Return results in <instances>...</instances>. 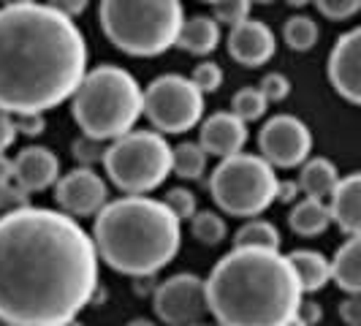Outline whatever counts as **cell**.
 <instances>
[{
	"label": "cell",
	"instance_id": "obj_1",
	"mask_svg": "<svg viewBox=\"0 0 361 326\" xmlns=\"http://www.w3.org/2000/svg\"><path fill=\"white\" fill-rule=\"evenodd\" d=\"M101 258L90 231L52 207L0 215V318L14 326H57L98 299Z\"/></svg>",
	"mask_w": 361,
	"mask_h": 326
},
{
	"label": "cell",
	"instance_id": "obj_2",
	"mask_svg": "<svg viewBox=\"0 0 361 326\" xmlns=\"http://www.w3.org/2000/svg\"><path fill=\"white\" fill-rule=\"evenodd\" d=\"M87 38L47 3L0 6V109L47 114L71 101L87 73Z\"/></svg>",
	"mask_w": 361,
	"mask_h": 326
},
{
	"label": "cell",
	"instance_id": "obj_3",
	"mask_svg": "<svg viewBox=\"0 0 361 326\" xmlns=\"http://www.w3.org/2000/svg\"><path fill=\"white\" fill-rule=\"evenodd\" d=\"M204 286L217 326H286L305 299L288 255L267 248H234L204 277Z\"/></svg>",
	"mask_w": 361,
	"mask_h": 326
},
{
	"label": "cell",
	"instance_id": "obj_4",
	"mask_svg": "<svg viewBox=\"0 0 361 326\" xmlns=\"http://www.w3.org/2000/svg\"><path fill=\"white\" fill-rule=\"evenodd\" d=\"M92 220V245L109 270L128 277H155L182 248V223L152 196L109 199Z\"/></svg>",
	"mask_w": 361,
	"mask_h": 326
},
{
	"label": "cell",
	"instance_id": "obj_5",
	"mask_svg": "<svg viewBox=\"0 0 361 326\" xmlns=\"http://www.w3.org/2000/svg\"><path fill=\"white\" fill-rule=\"evenodd\" d=\"M142 92L139 79L123 66L106 63L87 68L68 101L73 123L85 136L111 142L142 120Z\"/></svg>",
	"mask_w": 361,
	"mask_h": 326
},
{
	"label": "cell",
	"instance_id": "obj_6",
	"mask_svg": "<svg viewBox=\"0 0 361 326\" xmlns=\"http://www.w3.org/2000/svg\"><path fill=\"white\" fill-rule=\"evenodd\" d=\"M182 0H101L98 25L114 49L130 57H161L180 36Z\"/></svg>",
	"mask_w": 361,
	"mask_h": 326
},
{
	"label": "cell",
	"instance_id": "obj_7",
	"mask_svg": "<svg viewBox=\"0 0 361 326\" xmlns=\"http://www.w3.org/2000/svg\"><path fill=\"white\" fill-rule=\"evenodd\" d=\"M101 163L126 196H149L171 177V145L158 131L133 128L109 142Z\"/></svg>",
	"mask_w": 361,
	"mask_h": 326
},
{
	"label": "cell",
	"instance_id": "obj_8",
	"mask_svg": "<svg viewBox=\"0 0 361 326\" xmlns=\"http://www.w3.org/2000/svg\"><path fill=\"white\" fill-rule=\"evenodd\" d=\"M209 196L220 212L231 217H258L277 201V169L255 152L220 158L209 174Z\"/></svg>",
	"mask_w": 361,
	"mask_h": 326
},
{
	"label": "cell",
	"instance_id": "obj_9",
	"mask_svg": "<svg viewBox=\"0 0 361 326\" xmlns=\"http://www.w3.org/2000/svg\"><path fill=\"white\" fill-rule=\"evenodd\" d=\"M142 114L163 136L188 133L204 120V95L182 73H161L142 92Z\"/></svg>",
	"mask_w": 361,
	"mask_h": 326
},
{
	"label": "cell",
	"instance_id": "obj_10",
	"mask_svg": "<svg viewBox=\"0 0 361 326\" xmlns=\"http://www.w3.org/2000/svg\"><path fill=\"white\" fill-rule=\"evenodd\" d=\"M152 310L166 326H199L209 315L207 286L196 272H177L152 291Z\"/></svg>",
	"mask_w": 361,
	"mask_h": 326
},
{
	"label": "cell",
	"instance_id": "obj_11",
	"mask_svg": "<svg viewBox=\"0 0 361 326\" xmlns=\"http://www.w3.org/2000/svg\"><path fill=\"white\" fill-rule=\"evenodd\" d=\"M258 155L274 169H296L312 152V133L296 114H274L258 131Z\"/></svg>",
	"mask_w": 361,
	"mask_h": 326
},
{
	"label": "cell",
	"instance_id": "obj_12",
	"mask_svg": "<svg viewBox=\"0 0 361 326\" xmlns=\"http://www.w3.org/2000/svg\"><path fill=\"white\" fill-rule=\"evenodd\" d=\"M54 201L73 220L92 217L109 201V182L90 166H76L54 182Z\"/></svg>",
	"mask_w": 361,
	"mask_h": 326
},
{
	"label": "cell",
	"instance_id": "obj_13",
	"mask_svg": "<svg viewBox=\"0 0 361 326\" xmlns=\"http://www.w3.org/2000/svg\"><path fill=\"white\" fill-rule=\"evenodd\" d=\"M329 85L350 107L361 104V28H350L334 41L326 60Z\"/></svg>",
	"mask_w": 361,
	"mask_h": 326
},
{
	"label": "cell",
	"instance_id": "obj_14",
	"mask_svg": "<svg viewBox=\"0 0 361 326\" xmlns=\"http://www.w3.org/2000/svg\"><path fill=\"white\" fill-rule=\"evenodd\" d=\"M226 47L231 60L245 68H261L277 54V36L267 22L261 19H245L234 28H228Z\"/></svg>",
	"mask_w": 361,
	"mask_h": 326
},
{
	"label": "cell",
	"instance_id": "obj_15",
	"mask_svg": "<svg viewBox=\"0 0 361 326\" xmlns=\"http://www.w3.org/2000/svg\"><path fill=\"white\" fill-rule=\"evenodd\" d=\"M247 123H242L234 111H212L199 123V145L212 158H228L245 152L247 145Z\"/></svg>",
	"mask_w": 361,
	"mask_h": 326
},
{
	"label": "cell",
	"instance_id": "obj_16",
	"mask_svg": "<svg viewBox=\"0 0 361 326\" xmlns=\"http://www.w3.org/2000/svg\"><path fill=\"white\" fill-rule=\"evenodd\" d=\"M14 163V182L22 191H27L30 196L41 193L47 188H52L54 182L60 180L63 166L57 152H52L44 145H27L17 152V158H11Z\"/></svg>",
	"mask_w": 361,
	"mask_h": 326
},
{
	"label": "cell",
	"instance_id": "obj_17",
	"mask_svg": "<svg viewBox=\"0 0 361 326\" xmlns=\"http://www.w3.org/2000/svg\"><path fill=\"white\" fill-rule=\"evenodd\" d=\"M331 223L340 226L345 236H361V174L353 171L340 177L326 199Z\"/></svg>",
	"mask_w": 361,
	"mask_h": 326
},
{
	"label": "cell",
	"instance_id": "obj_18",
	"mask_svg": "<svg viewBox=\"0 0 361 326\" xmlns=\"http://www.w3.org/2000/svg\"><path fill=\"white\" fill-rule=\"evenodd\" d=\"M220 38H223V30L215 19L209 14H196V17H185L174 47L196 57H207L220 47Z\"/></svg>",
	"mask_w": 361,
	"mask_h": 326
},
{
	"label": "cell",
	"instance_id": "obj_19",
	"mask_svg": "<svg viewBox=\"0 0 361 326\" xmlns=\"http://www.w3.org/2000/svg\"><path fill=\"white\" fill-rule=\"evenodd\" d=\"M331 283L343 294H361V236H348L329 258Z\"/></svg>",
	"mask_w": 361,
	"mask_h": 326
},
{
	"label": "cell",
	"instance_id": "obj_20",
	"mask_svg": "<svg viewBox=\"0 0 361 326\" xmlns=\"http://www.w3.org/2000/svg\"><path fill=\"white\" fill-rule=\"evenodd\" d=\"M340 180L337 166L324 158V155H310L307 161L299 166V191L310 199H329V193L334 191V185Z\"/></svg>",
	"mask_w": 361,
	"mask_h": 326
},
{
	"label": "cell",
	"instance_id": "obj_21",
	"mask_svg": "<svg viewBox=\"0 0 361 326\" xmlns=\"http://www.w3.org/2000/svg\"><path fill=\"white\" fill-rule=\"evenodd\" d=\"M288 261L296 277H299V286L305 294H318L321 289H326L331 283V272H329V258L318 250H310V248H299L288 253Z\"/></svg>",
	"mask_w": 361,
	"mask_h": 326
},
{
	"label": "cell",
	"instance_id": "obj_22",
	"mask_svg": "<svg viewBox=\"0 0 361 326\" xmlns=\"http://www.w3.org/2000/svg\"><path fill=\"white\" fill-rule=\"evenodd\" d=\"M288 226L293 234L299 236H321L331 226V215L324 199H310L305 196L302 201H293L288 212Z\"/></svg>",
	"mask_w": 361,
	"mask_h": 326
},
{
	"label": "cell",
	"instance_id": "obj_23",
	"mask_svg": "<svg viewBox=\"0 0 361 326\" xmlns=\"http://www.w3.org/2000/svg\"><path fill=\"white\" fill-rule=\"evenodd\" d=\"M283 236L277 226L267 217H247L234 234V248H267V250H280Z\"/></svg>",
	"mask_w": 361,
	"mask_h": 326
},
{
	"label": "cell",
	"instance_id": "obj_24",
	"mask_svg": "<svg viewBox=\"0 0 361 326\" xmlns=\"http://www.w3.org/2000/svg\"><path fill=\"white\" fill-rule=\"evenodd\" d=\"M207 161L209 155L201 150L199 142H182L171 147V174H177L180 180H201L207 171Z\"/></svg>",
	"mask_w": 361,
	"mask_h": 326
},
{
	"label": "cell",
	"instance_id": "obj_25",
	"mask_svg": "<svg viewBox=\"0 0 361 326\" xmlns=\"http://www.w3.org/2000/svg\"><path fill=\"white\" fill-rule=\"evenodd\" d=\"M318 38H321V28L307 14H293L283 25V41L293 52H310L318 44Z\"/></svg>",
	"mask_w": 361,
	"mask_h": 326
},
{
	"label": "cell",
	"instance_id": "obj_26",
	"mask_svg": "<svg viewBox=\"0 0 361 326\" xmlns=\"http://www.w3.org/2000/svg\"><path fill=\"white\" fill-rule=\"evenodd\" d=\"M190 234L201 245L217 248L228 236L226 217L220 215V212H215V210H196V215L190 217Z\"/></svg>",
	"mask_w": 361,
	"mask_h": 326
},
{
	"label": "cell",
	"instance_id": "obj_27",
	"mask_svg": "<svg viewBox=\"0 0 361 326\" xmlns=\"http://www.w3.org/2000/svg\"><path fill=\"white\" fill-rule=\"evenodd\" d=\"M267 109H269V101L264 98V92L258 90V87H253V85H247V87H242V90L234 92L228 111H234L242 123L250 126V123L261 120V117L267 114Z\"/></svg>",
	"mask_w": 361,
	"mask_h": 326
},
{
	"label": "cell",
	"instance_id": "obj_28",
	"mask_svg": "<svg viewBox=\"0 0 361 326\" xmlns=\"http://www.w3.org/2000/svg\"><path fill=\"white\" fill-rule=\"evenodd\" d=\"M161 201L169 207V212L177 217L180 223L190 220V217L196 215V210H199L196 193H193L190 188H185V185H174V188H169V191H166V196H163Z\"/></svg>",
	"mask_w": 361,
	"mask_h": 326
},
{
	"label": "cell",
	"instance_id": "obj_29",
	"mask_svg": "<svg viewBox=\"0 0 361 326\" xmlns=\"http://www.w3.org/2000/svg\"><path fill=\"white\" fill-rule=\"evenodd\" d=\"M250 8L253 3L250 0H215L212 3V19L217 25H226V28H234L239 22L250 19Z\"/></svg>",
	"mask_w": 361,
	"mask_h": 326
},
{
	"label": "cell",
	"instance_id": "obj_30",
	"mask_svg": "<svg viewBox=\"0 0 361 326\" xmlns=\"http://www.w3.org/2000/svg\"><path fill=\"white\" fill-rule=\"evenodd\" d=\"M188 79L193 82V87L201 95H212V92H217L223 87V68L217 66L215 60H201Z\"/></svg>",
	"mask_w": 361,
	"mask_h": 326
},
{
	"label": "cell",
	"instance_id": "obj_31",
	"mask_svg": "<svg viewBox=\"0 0 361 326\" xmlns=\"http://www.w3.org/2000/svg\"><path fill=\"white\" fill-rule=\"evenodd\" d=\"M109 142H101V139H92V136H76L71 145V152L79 166H95V163L104 161V152H106Z\"/></svg>",
	"mask_w": 361,
	"mask_h": 326
},
{
	"label": "cell",
	"instance_id": "obj_32",
	"mask_svg": "<svg viewBox=\"0 0 361 326\" xmlns=\"http://www.w3.org/2000/svg\"><path fill=\"white\" fill-rule=\"evenodd\" d=\"M312 6L331 22H348L361 11V0H312Z\"/></svg>",
	"mask_w": 361,
	"mask_h": 326
},
{
	"label": "cell",
	"instance_id": "obj_33",
	"mask_svg": "<svg viewBox=\"0 0 361 326\" xmlns=\"http://www.w3.org/2000/svg\"><path fill=\"white\" fill-rule=\"evenodd\" d=\"M258 90L264 92V98L269 101V104H280V101H286L290 95V82L286 73L274 71V73H267L264 79H261V85H255Z\"/></svg>",
	"mask_w": 361,
	"mask_h": 326
},
{
	"label": "cell",
	"instance_id": "obj_34",
	"mask_svg": "<svg viewBox=\"0 0 361 326\" xmlns=\"http://www.w3.org/2000/svg\"><path fill=\"white\" fill-rule=\"evenodd\" d=\"M14 128H17V136L36 139V136H44L47 120L38 111H22V114H14Z\"/></svg>",
	"mask_w": 361,
	"mask_h": 326
},
{
	"label": "cell",
	"instance_id": "obj_35",
	"mask_svg": "<svg viewBox=\"0 0 361 326\" xmlns=\"http://www.w3.org/2000/svg\"><path fill=\"white\" fill-rule=\"evenodd\" d=\"M27 204H30V193H27V191H22L14 180L0 188V212H11V210L27 207Z\"/></svg>",
	"mask_w": 361,
	"mask_h": 326
},
{
	"label": "cell",
	"instance_id": "obj_36",
	"mask_svg": "<svg viewBox=\"0 0 361 326\" xmlns=\"http://www.w3.org/2000/svg\"><path fill=\"white\" fill-rule=\"evenodd\" d=\"M340 318L348 326H361V296L359 294H348L340 302Z\"/></svg>",
	"mask_w": 361,
	"mask_h": 326
},
{
	"label": "cell",
	"instance_id": "obj_37",
	"mask_svg": "<svg viewBox=\"0 0 361 326\" xmlns=\"http://www.w3.org/2000/svg\"><path fill=\"white\" fill-rule=\"evenodd\" d=\"M17 139L19 136H17V128H14V114L6 111V109H0V152L11 150Z\"/></svg>",
	"mask_w": 361,
	"mask_h": 326
},
{
	"label": "cell",
	"instance_id": "obj_38",
	"mask_svg": "<svg viewBox=\"0 0 361 326\" xmlns=\"http://www.w3.org/2000/svg\"><path fill=\"white\" fill-rule=\"evenodd\" d=\"M47 6H52L54 11H60V14H66V17L76 19L87 11L90 0H47Z\"/></svg>",
	"mask_w": 361,
	"mask_h": 326
},
{
	"label": "cell",
	"instance_id": "obj_39",
	"mask_svg": "<svg viewBox=\"0 0 361 326\" xmlns=\"http://www.w3.org/2000/svg\"><path fill=\"white\" fill-rule=\"evenodd\" d=\"M296 318H299L305 326H318L321 321H324V308H321V305H315L312 299H302Z\"/></svg>",
	"mask_w": 361,
	"mask_h": 326
},
{
	"label": "cell",
	"instance_id": "obj_40",
	"mask_svg": "<svg viewBox=\"0 0 361 326\" xmlns=\"http://www.w3.org/2000/svg\"><path fill=\"white\" fill-rule=\"evenodd\" d=\"M14 180V163L6 152H0V188Z\"/></svg>",
	"mask_w": 361,
	"mask_h": 326
},
{
	"label": "cell",
	"instance_id": "obj_41",
	"mask_svg": "<svg viewBox=\"0 0 361 326\" xmlns=\"http://www.w3.org/2000/svg\"><path fill=\"white\" fill-rule=\"evenodd\" d=\"M126 326H158L152 318H133V321H128Z\"/></svg>",
	"mask_w": 361,
	"mask_h": 326
},
{
	"label": "cell",
	"instance_id": "obj_42",
	"mask_svg": "<svg viewBox=\"0 0 361 326\" xmlns=\"http://www.w3.org/2000/svg\"><path fill=\"white\" fill-rule=\"evenodd\" d=\"M290 8H305V6H310L312 0H286Z\"/></svg>",
	"mask_w": 361,
	"mask_h": 326
},
{
	"label": "cell",
	"instance_id": "obj_43",
	"mask_svg": "<svg viewBox=\"0 0 361 326\" xmlns=\"http://www.w3.org/2000/svg\"><path fill=\"white\" fill-rule=\"evenodd\" d=\"M25 3H36V0H0V6H25Z\"/></svg>",
	"mask_w": 361,
	"mask_h": 326
},
{
	"label": "cell",
	"instance_id": "obj_44",
	"mask_svg": "<svg viewBox=\"0 0 361 326\" xmlns=\"http://www.w3.org/2000/svg\"><path fill=\"white\" fill-rule=\"evenodd\" d=\"M57 326H85L79 318H73V321H66V324H57Z\"/></svg>",
	"mask_w": 361,
	"mask_h": 326
},
{
	"label": "cell",
	"instance_id": "obj_45",
	"mask_svg": "<svg viewBox=\"0 0 361 326\" xmlns=\"http://www.w3.org/2000/svg\"><path fill=\"white\" fill-rule=\"evenodd\" d=\"M286 326H305V324H302L299 318H293V321H288V324H286Z\"/></svg>",
	"mask_w": 361,
	"mask_h": 326
},
{
	"label": "cell",
	"instance_id": "obj_46",
	"mask_svg": "<svg viewBox=\"0 0 361 326\" xmlns=\"http://www.w3.org/2000/svg\"><path fill=\"white\" fill-rule=\"evenodd\" d=\"M250 3H258V6H267V3H274V0H250Z\"/></svg>",
	"mask_w": 361,
	"mask_h": 326
},
{
	"label": "cell",
	"instance_id": "obj_47",
	"mask_svg": "<svg viewBox=\"0 0 361 326\" xmlns=\"http://www.w3.org/2000/svg\"><path fill=\"white\" fill-rule=\"evenodd\" d=\"M0 326H14V324H8V321H3V318H0Z\"/></svg>",
	"mask_w": 361,
	"mask_h": 326
},
{
	"label": "cell",
	"instance_id": "obj_48",
	"mask_svg": "<svg viewBox=\"0 0 361 326\" xmlns=\"http://www.w3.org/2000/svg\"><path fill=\"white\" fill-rule=\"evenodd\" d=\"M201 3H215V0H201Z\"/></svg>",
	"mask_w": 361,
	"mask_h": 326
},
{
	"label": "cell",
	"instance_id": "obj_49",
	"mask_svg": "<svg viewBox=\"0 0 361 326\" xmlns=\"http://www.w3.org/2000/svg\"><path fill=\"white\" fill-rule=\"evenodd\" d=\"M199 326H209V324H199ZM215 326H217V324H215Z\"/></svg>",
	"mask_w": 361,
	"mask_h": 326
}]
</instances>
